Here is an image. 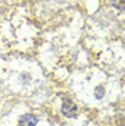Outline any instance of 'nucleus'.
Masks as SVG:
<instances>
[{"label":"nucleus","instance_id":"f257e3e1","mask_svg":"<svg viewBox=\"0 0 125 126\" xmlns=\"http://www.w3.org/2000/svg\"><path fill=\"white\" fill-rule=\"evenodd\" d=\"M62 112H63L65 116L73 118L76 115V105L72 102V100H65L62 105Z\"/></svg>","mask_w":125,"mask_h":126},{"label":"nucleus","instance_id":"f03ea898","mask_svg":"<svg viewBox=\"0 0 125 126\" xmlns=\"http://www.w3.org/2000/svg\"><path fill=\"white\" fill-rule=\"evenodd\" d=\"M38 123V118L32 113H26L20 118V125L22 126H35Z\"/></svg>","mask_w":125,"mask_h":126},{"label":"nucleus","instance_id":"7ed1b4c3","mask_svg":"<svg viewBox=\"0 0 125 126\" xmlns=\"http://www.w3.org/2000/svg\"><path fill=\"white\" fill-rule=\"evenodd\" d=\"M104 94H105V89H104V86H98L96 89H95V97L101 99V97H104Z\"/></svg>","mask_w":125,"mask_h":126}]
</instances>
